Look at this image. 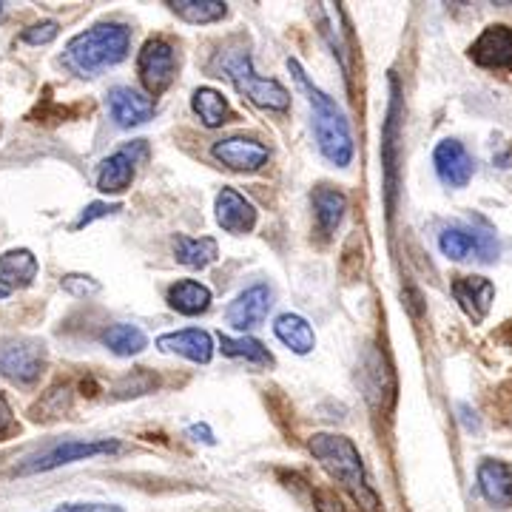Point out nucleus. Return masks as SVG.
Masks as SVG:
<instances>
[{"instance_id": "obj_27", "label": "nucleus", "mask_w": 512, "mask_h": 512, "mask_svg": "<svg viewBox=\"0 0 512 512\" xmlns=\"http://www.w3.org/2000/svg\"><path fill=\"white\" fill-rule=\"evenodd\" d=\"M185 23H214L225 18V3L222 0H171L168 3Z\"/></svg>"}, {"instance_id": "obj_29", "label": "nucleus", "mask_w": 512, "mask_h": 512, "mask_svg": "<svg viewBox=\"0 0 512 512\" xmlns=\"http://www.w3.org/2000/svg\"><path fill=\"white\" fill-rule=\"evenodd\" d=\"M57 32H60V26H57L55 20H40L35 26H29V29L20 35V40L29 43V46H46V43L55 40Z\"/></svg>"}, {"instance_id": "obj_23", "label": "nucleus", "mask_w": 512, "mask_h": 512, "mask_svg": "<svg viewBox=\"0 0 512 512\" xmlns=\"http://www.w3.org/2000/svg\"><path fill=\"white\" fill-rule=\"evenodd\" d=\"M217 254H220L217 239H191L183 237V234L174 237V256H177V262L185 265V268H208L217 259Z\"/></svg>"}, {"instance_id": "obj_4", "label": "nucleus", "mask_w": 512, "mask_h": 512, "mask_svg": "<svg viewBox=\"0 0 512 512\" xmlns=\"http://www.w3.org/2000/svg\"><path fill=\"white\" fill-rule=\"evenodd\" d=\"M220 69L237 86V92L245 94L256 106L271 111H285L291 106V92L274 77H259L254 72V63H251L248 52H242V49L225 52L220 57Z\"/></svg>"}, {"instance_id": "obj_35", "label": "nucleus", "mask_w": 512, "mask_h": 512, "mask_svg": "<svg viewBox=\"0 0 512 512\" xmlns=\"http://www.w3.org/2000/svg\"><path fill=\"white\" fill-rule=\"evenodd\" d=\"M6 296H9V291H6V288H0V299H6Z\"/></svg>"}, {"instance_id": "obj_36", "label": "nucleus", "mask_w": 512, "mask_h": 512, "mask_svg": "<svg viewBox=\"0 0 512 512\" xmlns=\"http://www.w3.org/2000/svg\"><path fill=\"white\" fill-rule=\"evenodd\" d=\"M0 12H3V3H0Z\"/></svg>"}, {"instance_id": "obj_3", "label": "nucleus", "mask_w": 512, "mask_h": 512, "mask_svg": "<svg viewBox=\"0 0 512 512\" xmlns=\"http://www.w3.org/2000/svg\"><path fill=\"white\" fill-rule=\"evenodd\" d=\"M131 46V32L123 23H97L80 32L66 46V66L77 74H97L114 63L126 60Z\"/></svg>"}, {"instance_id": "obj_28", "label": "nucleus", "mask_w": 512, "mask_h": 512, "mask_svg": "<svg viewBox=\"0 0 512 512\" xmlns=\"http://www.w3.org/2000/svg\"><path fill=\"white\" fill-rule=\"evenodd\" d=\"M60 288L69 293V296H74V299H92V296L103 291L100 282L94 276L86 274H66L60 279Z\"/></svg>"}, {"instance_id": "obj_1", "label": "nucleus", "mask_w": 512, "mask_h": 512, "mask_svg": "<svg viewBox=\"0 0 512 512\" xmlns=\"http://www.w3.org/2000/svg\"><path fill=\"white\" fill-rule=\"evenodd\" d=\"M296 83L305 89L308 100H311L313 109V134H316V143H319V151L325 154V160H330L333 165L345 168L353 160V137H350V126L345 120V114L339 111V106L330 100L328 94L319 92L308 80L305 69L296 63V60H288Z\"/></svg>"}, {"instance_id": "obj_2", "label": "nucleus", "mask_w": 512, "mask_h": 512, "mask_svg": "<svg viewBox=\"0 0 512 512\" xmlns=\"http://www.w3.org/2000/svg\"><path fill=\"white\" fill-rule=\"evenodd\" d=\"M311 453L319 458V464L328 470L330 478H336L339 484H345L353 498L365 507L367 512L379 510V498L370 490L365 476V464L356 450V444L348 436H333V433H316L308 441Z\"/></svg>"}, {"instance_id": "obj_24", "label": "nucleus", "mask_w": 512, "mask_h": 512, "mask_svg": "<svg viewBox=\"0 0 512 512\" xmlns=\"http://www.w3.org/2000/svg\"><path fill=\"white\" fill-rule=\"evenodd\" d=\"M103 345L117 353V356H137L148 348V336L137 325H111L106 333H103Z\"/></svg>"}, {"instance_id": "obj_30", "label": "nucleus", "mask_w": 512, "mask_h": 512, "mask_svg": "<svg viewBox=\"0 0 512 512\" xmlns=\"http://www.w3.org/2000/svg\"><path fill=\"white\" fill-rule=\"evenodd\" d=\"M114 211H120V205H109V202H92L80 217H77V222H74L72 228L74 231H80V228H86V225H92L94 220H100V217H109V214H114Z\"/></svg>"}, {"instance_id": "obj_12", "label": "nucleus", "mask_w": 512, "mask_h": 512, "mask_svg": "<svg viewBox=\"0 0 512 512\" xmlns=\"http://www.w3.org/2000/svg\"><path fill=\"white\" fill-rule=\"evenodd\" d=\"M214 157L231 171L251 174L268 163L271 154H268V146H262L254 137H225L220 143H214Z\"/></svg>"}, {"instance_id": "obj_15", "label": "nucleus", "mask_w": 512, "mask_h": 512, "mask_svg": "<svg viewBox=\"0 0 512 512\" xmlns=\"http://www.w3.org/2000/svg\"><path fill=\"white\" fill-rule=\"evenodd\" d=\"M157 348L163 353H177L185 356L188 362H197V365H208L211 356H214V339L211 333H205L200 328L177 330V333H163L157 339Z\"/></svg>"}, {"instance_id": "obj_19", "label": "nucleus", "mask_w": 512, "mask_h": 512, "mask_svg": "<svg viewBox=\"0 0 512 512\" xmlns=\"http://www.w3.org/2000/svg\"><path fill=\"white\" fill-rule=\"evenodd\" d=\"M37 256L29 248H12L0 254V288L6 291H23L37 279Z\"/></svg>"}, {"instance_id": "obj_11", "label": "nucleus", "mask_w": 512, "mask_h": 512, "mask_svg": "<svg viewBox=\"0 0 512 512\" xmlns=\"http://www.w3.org/2000/svg\"><path fill=\"white\" fill-rule=\"evenodd\" d=\"M478 490L495 510H512V464L501 458H484L476 470Z\"/></svg>"}, {"instance_id": "obj_8", "label": "nucleus", "mask_w": 512, "mask_h": 512, "mask_svg": "<svg viewBox=\"0 0 512 512\" xmlns=\"http://www.w3.org/2000/svg\"><path fill=\"white\" fill-rule=\"evenodd\" d=\"M470 57L481 69L510 72L512 69V26L493 23L487 26L470 46Z\"/></svg>"}, {"instance_id": "obj_16", "label": "nucleus", "mask_w": 512, "mask_h": 512, "mask_svg": "<svg viewBox=\"0 0 512 512\" xmlns=\"http://www.w3.org/2000/svg\"><path fill=\"white\" fill-rule=\"evenodd\" d=\"M433 163L439 171L441 183L453 185V188H464L473 180V157L467 154V148L458 140H444L436 146Z\"/></svg>"}, {"instance_id": "obj_17", "label": "nucleus", "mask_w": 512, "mask_h": 512, "mask_svg": "<svg viewBox=\"0 0 512 512\" xmlns=\"http://www.w3.org/2000/svg\"><path fill=\"white\" fill-rule=\"evenodd\" d=\"M217 222L228 234H251L256 228V208L234 188H222L217 194Z\"/></svg>"}, {"instance_id": "obj_13", "label": "nucleus", "mask_w": 512, "mask_h": 512, "mask_svg": "<svg viewBox=\"0 0 512 512\" xmlns=\"http://www.w3.org/2000/svg\"><path fill=\"white\" fill-rule=\"evenodd\" d=\"M271 305H274V293H271V288H268V285H254V288H248L245 293H239L237 299L228 305L225 316H228V322L237 330H248L256 328L259 322H265Z\"/></svg>"}, {"instance_id": "obj_6", "label": "nucleus", "mask_w": 512, "mask_h": 512, "mask_svg": "<svg viewBox=\"0 0 512 512\" xmlns=\"http://www.w3.org/2000/svg\"><path fill=\"white\" fill-rule=\"evenodd\" d=\"M111 453H120V444L117 441H63V444H57L52 450H46L43 456H37L29 464H23L20 467V476L46 473V470H55V467L72 464V461H86V458L94 456H111Z\"/></svg>"}, {"instance_id": "obj_25", "label": "nucleus", "mask_w": 512, "mask_h": 512, "mask_svg": "<svg viewBox=\"0 0 512 512\" xmlns=\"http://www.w3.org/2000/svg\"><path fill=\"white\" fill-rule=\"evenodd\" d=\"M191 106H194V111L200 114V120L208 128H220L222 123H228V117H231L228 100H225L217 89H208V86L194 92Z\"/></svg>"}, {"instance_id": "obj_31", "label": "nucleus", "mask_w": 512, "mask_h": 512, "mask_svg": "<svg viewBox=\"0 0 512 512\" xmlns=\"http://www.w3.org/2000/svg\"><path fill=\"white\" fill-rule=\"evenodd\" d=\"M55 512H123L114 504H63Z\"/></svg>"}, {"instance_id": "obj_33", "label": "nucleus", "mask_w": 512, "mask_h": 512, "mask_svg": "<svg viewBox=\"0 0 512 512\" xmlns=\"http://www.w3.org/2000/svg\"><path fill=\"white\" fill-rule=\"evenodd\" d=\"M316 498H319V512H345L342 510V504H339L330 493H319Z\"/></svg>"}, {"instance_id": "obj_22", "label": "nucleus", "mask_w": 512, "mask_h": 512, "mask_svg": "<svg viewBox=\"0 0 512 512\" xmlns=\"http://www.w3.org/2000/svg\"><path fill=\"white\" fill-rule=\"evenodd\" d=\"M168 305L177 313L197 316V313L208 311V305H211V291H208L202 282L183 279V282H177V285L168 288Z\"/></svg>"}, {"instance_id": "obj_26", "label": "nucleus", "mask_w": 512, "mask_h": 512, "mask_svg": "<svg viewBox=\"0 0 512 512\" xmlns=\"http://www.w3.org/2000/svg\"><path fill=\"white\" fill-rule=\"evenodd\" d=\"M220 348L231 359H245L251 365H274V356L268 353V348L262 342L251 339V336H239V339L220 336Z\"/></svg>"}, {"instance_id": "obj_21", "label": "nucleus", "mask_w": 512, "mask_h": 512, "mask_svg": "<svg viewBox=\"0 0 512 512\" xmlns=\"http://www.w3.org/2000/svg\"><path fill=\"white\" fill-rule=\"evenodd\" d=\"M276 339L282 342V345H288L293 353H299V356H305V353H311L316 348V333L313 328L302 319V316H296V313H282L279 319H276L274 325Z\"/></svg>"}, {"instance_id": "obj_20", "label": "nucleus", "mask_w": 512, "mask_h": 512, "mask_svg": "<svg viewBox=\"0 0 512 512\" xmlns=\"http://www.w3.org/2000/svg\"><path fill=\"white\" fill-rule=\"evenodd\" d=\"M345 211H348V197L330 185H319L313 191V217H316V228L325 239L336 234V228L345 220Z\"/></svg>"}, {"instance_id": "obj_14", "label": "nucleus", "mask_w": 512, "mask_h": 512, "mask_svg": "<svg viewBox=\"0 0 512 512\" xmlns=\"http://www.w3.org/2000/svg\"><path fill=\"white\" fill-rule=\"evenodd\" d=\"M453 296L473 322H484L495 299V285L484 276H456L453 279Z\"/></svg>"}, {"instance_id": "obj_18", "label": "nucleus", "mask_w": 512, "mask_h": 512, "mask_svg": "<svg viewBox=\"0 0 512 512\" xmlns=\"http://www.w3.org/2000/svg\"><path fill=\"white\" fill-rule=\"evenodd\" d=\"M109 109L117 126L131 128L154 117V100L137 94L134 89H128V86H117V89L109 92Z\"/></svg>"}, {"instance_id": "obj_5", "label": "nucleus", "mask_w": 512, "mask_h": 512, "mask_svg": "<svg viewBox=\"0 0 512 512\" xmlns=\"http://www.w3.org/2000/svg\"><path fill=\"white\" fill-rule=\"evenodd\" d=\"M137 72L151 97L168 92L177 77V49L165 37H151L137 57Z\"/></svg>"}, {"instance_id": "obj_9", "label": "nucleus", "mask_w": 512, "mask_h": 512, "mask_svg": "<svg viewBox=\"0 0 512 512\" xmlns=\"http://www.w3.org/2000/svg\"><path fill=\"white\" fill-rule=\"evenodd\" d=\"M439 248L447 259H456V262H464L470 256H476L481 262H493L495 256H498V242L490 234L470 231V228H447V231H441Z\"/></svg>"}, {"instance_id": "obj_7", "label": "nucleus", "mask_w": 512, "mask_h": 512, "mask_svg": "<svg viewBox=\"0 0 512 512\" xmlns=\"http://www.w3.org/2000/svg\"><path fill=\"white\" fill-rule=\"evenodd\" d=\"M46 367V350L37 342H3L0 345V376L15 384H35Z\"/></svg>"}, {"instance_id": "obj_34", "label": "nucleus", "mask_w": 512, "mask_h": 512, "mask_svg": "<svg viewBox=\"0 0 512 512\" xmlns=\"http://www.w3.org/2000/svg\"><path fill=\"white\" fill-rule=\"evenodd\" d=\"M188 436H194L197 441H205V444H214V436H211V430H208L205 424H194V427L188 430Z\"/></svg>"}, {"instance_id": "obj_32", "label": "nucleus", "mask_w": 512, "mask_h": 512, "mask_svg": "<svg viewBox=\"0 0 512 512\" xmlns=\"http://www.w3.org/2000/svg\"><path fill=\"white\" fill-rule=\"evenodd\" d=\"M12 419H15V413H12V407H9V402H6V396L0 393V436H3V433H9Z\"/></svg>"}, {"instance_id": "obj_10", "label": "nucleus", "mask_w": 512, "mask_h": 512, "mask_svg": "<svg viewBox=\"0 0 512 512\" xmlns=\"http://www.w3.org/2000/svg\"><path fill=\"white\" fill-rule=\"evenodd\" d=\"M140 157H146V143H143V140L120 148V151H114V154L106 157L103 165H100L97 188H100L103 194H123L128 185H131V180H134V165H137Z\"/></svg>"}]
</instances>
